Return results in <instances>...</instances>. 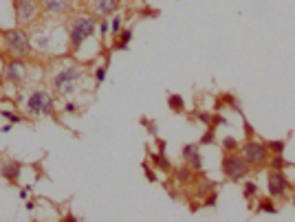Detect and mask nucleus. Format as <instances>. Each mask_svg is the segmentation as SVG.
I'll return each instance as SVG.
<instances>
[{
  "instance_id": "nucleus-36",
  "label": "nucleus",
  "mask_w": 295,
  "mask_h": 222,
  "mask_svg": "<svg viewBox=\"0 0 295 222\" xmlns=\"http://www.w3.org/2000/svg\"><path fill=\"white\" fill-rule=\"evenodd\" d=\"M62 220H64V222H82V220L77 218V215H75V213H71V211H68V213H66Z\"/></svg>"
},
{
  "instance_id": "nucleus-34",
  "label": "nucleus",
  "mask_w": 295,
  "mask_h": 222,
  "mask_svg": "<svg viewBox=\"0 0 295 222\" xmlns=\"http://www.w3.org/2000/svg\"><path fill=\"white\" fill-rule=\"evenodd\" d=\"M31 187L33 185H27V187H22V189H20V200H29V194H31Z\"/></svg>"
},
{
  "instance_id": "nucleus-3",
  "label": "nucleus",
  "mask_w": 295,
  "mask_h": 222,
  "mask_svg": "<svg viewBox=\"0 0 295 222\" xmlns=\"http://www.w3.org/2000/svg\"><path fill=\"white\" fill-rule=\"evenodd\" d=\"M22 110L27 119H51L55 117V95L44 86H36L22 99Z\"/></svg>"
},
{
  "instance_id": "nucleus-25",
  "label": "nucleus",
  "mask_w": 295,
  "mask_h": 222,
  "mask_svg": "<svg viewBox=\"0 0 295 222\" xmlns=\"http://www.w3.org/2000/svg\"><path fill=\"white\" fill-rule=\"evenodd\" d=\"M258 211H260V213H277V207H275L273 200H260Z\"/></svg>"
},
{
  "instance_id": "nucleus-5",
  "label": "nucleus",
  "mask_w": 295,
  "mask_h": 222,
  "mask_svg": "<svg viewBox=\"0 0 295 222\" xmlns=\"http://www.w3.org/2000/svg\"><path fill=\"white\" fill-rule=\"evenodd\" d=\"M31 71L33 64L29 57H7L0 68V81L14 88H22L31 79Z\"/></svg>"
},
{
  "instance_id": "nucleus-38",
  "label": "nucleus",
  "mask_w": 295,
  "mask_h": 222,
  "mask_svg": "<svg viewBox=\"0 0 295 222\" xmlns=\"http://www.w3.org/2000/svg\"><path fill=\"white\" fill-rule=\"evenodd\" d=\"M11 130H14V124H5L3 128H0V132H3V134H9Z\"/></svg>"
},
{
  "instance_id": "nucleus-4",
  "label": "nucleus",
  "mask_w": 295,
  "mask_h": 222,
  "mask_svg": "<svg viewBox=\"0 0 295 222\" xmlns=\"http://www.w3.org/2000/svg\"><path fill=\"white\" fill-rule=\"evenodd\" d=\"M66 29H68V51L71 53H79L82 46L95 38L97 20L90 14H75Z\"/></svg>"
},
{
  "instance_id": "nucleus-13",
  "label": "nucleus",
  "mask_w": 295,
  "mask_h": 222,
  "mask_svg": "<svg viewBox=\"0 0 295 222\" xmlns=\"http://www.w3.org/2000/svg\"><path fill=\"white\" fill-rule=\"evenodd\" d=\"M22 169H25V163L16 159H0V178H5L11 185H18Z\"/></svg>"
},
{
  "instance_id": "nucleus-23",
  "label": "nucleus",
  "mask_w": 295,
  "mask_h": 222,
  "mask_svg": "<svg viewBox=\"0 0 295 222\" xmlns=\"http://www.w3.org/2000/svg\"><path fill=\"white\" fill-rule=\"evenodd\" d=\"M284 148H286V143L284 141H280V139H277V141H267V150L271 152V154H284Z\"/></svg>"
},
{
  "instance_id": "nucleus-21",
  "label": "nucleus",
  "mask_w": 295,
  "mask_h": 222,
  "mask_svg": "<svg viewBox=\"0 0 295 222\" xmlns=\"http://www.w3.org/2000/svg\"><path fill=\"white\" fill-rule=\"evenodd\" d=\"M214 141H216V128H214V126H210V128H207V130H205V134H203V137L199 139V145H212Z\"/></svg>"
},
{
  "instance_id": "nucleus-30",
  "label": "nucleus",
  "mask_w": 295,
  "mask_h": 222,
  "mask_svg": "<svg viewBox=\"0 0 295 222\" xmlns=\"http://www.w3.org/2000/svg\"><path fill=\"white\" fill-rule=\"evenodd\" d=\"M196 119H199L201 124H205L207 128H210L212 121H214V115H212V113H205V110H203V113H196Z\"/></svg>"
},
{
  "instance_id": "nucleus-41",
  "label": "nucleus",
  "mask_w": 295,
  "mask_h": 222,
  "mask_svg": "<svg viewBox=\"0 0 295 222\" xmlns=\"http://www.w3.org/2000/svg\"><path fill=\"white\" fill-rule=\"evenodd\" d=\"M293 207H295V198H293Z\"/></svg>"
},
{
  "instance_id": "nucleus-39",
  "label": "nucleus",
  "mask_w": 295,
  "mask_h": 222,
  "mask_svg": "<svg viewBox=\"0 0 295 222\" xmlns=\"http://www.w3.org/2000/svg\"><path fill=\"white\" fill-rule=\"evenodd\" d=\"M25 207L29 209V211H33V209H36V202H33V200H27V202H25Z\"/></svg>"
},
{
  "instance_id": "nucleus-20",
  "label": "nucleus",
  "mask_w": 295,
  "mask_h": 222,
  "mask_svg": "<svg viewBox=\"0 0 295 222\" xmlns=\"http://www.w3.org/2000/svg\"><path fill=\"white\" fill-rule=\"evenodd\" d=\"M196 152H201V145H199V143H187V145H183V150H181V159H183V163H187V161L196 154Z\"/></svg>"
},
{
  "instance_id": "nucleus-42",
  "label": "nucleus",
  "mask_w": 295,
  "mask_h": 222,
  "mask_svg": "<svg viewBox=\"0 0 295 222\" xmlns=\"http://www.w3.org/2000/svg\"><path fill=\"white\" fill-rule=\"evenodd\" d=\"M0 101H3V99H0Z\"/></svg>"
},
{
  "instance_id": "nucleus-37",
  "label": "nucleus",
  "mask_w": 295,
  "mask_h": 222,
  "mask_svg": "<svg viewBox=\"0 0 295 222\" xmlns=\"http://www.w3.org/2000/svg\"><path fill=\"white\" fill-rule=\"evenodd\" d=\"M245 132H247V139H253V128L247 119H245Z\"/></svg>"
},
{
  "instance_id": "nucleus-24",
  "label": "nucleus",
  "mask_w": 295,
  "mask_h": 222,
  "mask_svg": "<svg viewBox=\"0 0 295 222\" xmlns=\"http://www.w3.org/2000/svg\"><path fill=\"white\" fill-rule=\"evenodd\" d=\"M187 165L192 167L196 174H199V172H203V154H201V152H196V154L192 156V159L187 161Z\"/></svg>"
},
{
  "instance_id": "nucleus-40",
  "label": "nucleus",
  "mask_w": 295,
  "mask_h": 222,
  "mask_svg": "<svg viewBox=\"0 0 295 222\" xmlns=\"http://www.w3.org/2000/svg\"><path fill=\"white\" fill-rule=\"evenodd\" d=\"M55 222H64V220H55Z\"/></svg>"
},
{
  "instance_id": "nucleus-35",
  "label": "nucleus",
  "mask_w": 295,
  "mask_h": 222,
  "mask_svg": "<svg viewBox=\"0 0 295 222\" xmlns=\"http://www.w3.org/2000/svg\"><path fill=\"white\" fill-rule=\"evenodd\" d=\"M157 148H159V152H161V154H165V148H167V141H163V139H159V137H157Z\"/></svg>"
},
{
  "instance_id": "nucleus-9",
  "label": "nucleus",
  "mask_w": 295,
  "mask_h": 222,
  "mask_svg": "<svg viewBox=\"0 0 295 222\" xmlns=\"http://www.w3.org/2000/svg\"><path fill=\"white\" fill-rule=\"evenodd\" d=\"M240 152H242V159L249 163L251 167L267 163V156H269L267 143H260L256 139H247V141L240 145Z\"/></svg>"
},
{
  "instance_id": "nucleus-31",
  "label": "nucleus",
  "mask_w": 295,
  "mask_h": 222,
  "mask_svg": "<svg viewBox=\"0 0 295 222\" xmlns=\"http://www.w3.org/2000/svg\"><path fill=\"white\" fill-rule=\"evenodd\" d=\"M143 174H146V178L150 180V183H157V174H154L152 165H148V163H143Z\"/></svg>"
},
{
  "instance_id": "nucleus-19",
  "label": "nucleus",
  "mask_w": 295,
  "mask_h": 222,
  "mask_svg": "<svg viewBox=\"0 0 295 222\" xmlns=\"http://www.w3.org/2000/svg\"><path fill=\"white\" fill-rule=\"evenodd\" d=\"M106 73H108V62H104L102 66H95V71H92V81H95V88L106 81Z\"/></svg>"
},
{
  "instance_id": "nucleus-12",
  "label": "nucleus",
  "mask_w": 295,
  "mask_h": 222,
  "mask_svg": "<svg viewBox=\"0 0 295 222\" xmlns=\"http://www.w3.org/2000/svg\"><path fill=\"white\" fill-rule=\"evenodd\" d=\"M267 189H269L271 198H282L288 189H291V183H288V178L284 176V172L271 169L269 176H267Z\"/></svg>"
},
{
  "instance_id": "nucleus-33",
  "label": "nucleus",
  "mask_w": 295,
  "mask_h": 222,
  "mask_svg": "<svg viewBox=\"0 0 295 222\" xmlns=\"http://www.w3.org/2000/svg\"><path fill=\"white\" fill-rule=\"evenodd\" d=\"M216 202H218V194H214L212 191V194L207 196V200L203 202V207H216Z\"/></svg>"
},
{
  "instance_id": "nucleus-11",
  "label": "nucleus",
  "mask_w": 295,
  "mask_h": 222,
  "mask_svg": "<svg viewBox=\"0 0 295 222\" xmlns=\"http://www.w3.org/2000/svg\"><path fill=\"white\" fill-rule=\"evenodd\" d=\"M90 16L97 18H111L121 9V0H86Z\"/></svg>"
},
{
  "instance_id": "nucleus-8",
  "label": "nucleus",
  "mask_w": 295,
  "mask_h": 222,
  "mask_svg": "<svg viewBox=\"0 0 295 222\" xmlns=\"http://www.w3.org/2000/svg\"><path fill=\"white\" fill-rule=\"evenodd\" d=\"M40 14H42V3L40 0H14V16L18 27H29L33 25Z\"/></svg>"
},
{
  "instance_id": "nucleus-14",
  "label": "nucleus",
  "mask_w": 295,
  "mask_h": 222,
  "mask_svg": "<svg viewBox=\"0 0 295 222\" xmlns=\"http://www.w3.org/2000/svg\"><path fill=\"white\" fill-rule=\"evenodd\" d=\"M150 161H152V165L161 169V172H165V174H172L174 172V167H172V161L167 159L165 154H161V152H154V154H150Z\"/></svg>"
},
{
  "instance_id": "nucleus-32",
  "label": "nucleus",
  "mask_w": 295,
  "mask_h": 222,
  "mask_svg": "<svg viewBox=\"0 0 295 222\" xmlns=\"http://www.w3.org/2000/svg\"><path fill=\"white\" fill-rule=\"evenodd\" d=\"M77 110H79V106H77L75 101H66V103H64V113H66V115H75Z\"/></svg>"
},
{
  "instance_id": "nucleus-18",
  "label": "nucleus",
  "mask_w": 295,
  "mask_h": 222,
  "mask_svg": "<svg viewBox=\"0 0 295 222\" xmlns=\"http://www.w3.org/2000/svg\"><path fill=\"white\" fill-rule=\"evenodd\" d=\"M0 117H3V119L7 121V124H14V126H16V124H22V121L27 119L25 115H18L16 110H7V108L0 110Z\"/></svg>"
},
{
  "instance_id": "nucleus-29",
  "label": "nucleus",
  "mask_w": 295,
  "mask_h": 222,
  "mask_svg": "<svg viewBox=\"0 0 295 222\" xmlns=\"http://www.w3.org/2000/svg\"><path fill=\"white\" fill-rule=\"evenodd\" d=\"M97 31L102 33V38H106L108 33H111V20H108V18H102L100 22H97Z\"/></svg>"
},
{
  "instance_id": "nucleus-16",
  "label": "nucleus",
  "mask_w": 295,
  "mask_h": 222,
  "mask_svg": "<svg viewBox=\"0 0 295 222\" xmlns=\"http://www.w3.org/2000/svg\"><path fill=\"white\" fill-rule=\"evenodd\" d=\"M194 169L187 165V163H185V165H181L174 172V176H176V183L178 185H189V183H194Z\"/></svg>"
},
{
  "instance_id": "nucleus-28",
  "label": "nucleus",
  "mask_w": 295,
  "mask_h": 222,
  "mask_svg": "<svg viewBox=\"0 0 295 222\" xmlns=\"http://www.w3.org/2000/svg\"><path fill=\"white\" fill-rule=\"evenodd\" d=\"M223 148H225V152H236V150L240 148V143L236 141L234 137H225L223 139Z\"/></svg>"
},
{
  "instance_id": "nucleus-22",
  "label": "nucleus",
  "mask_w": 295,
  "mask_h": 222,
  "mask_svg": "<svg viewBox=\"0 0 295 222\" xmlns=\"http://www.w3.org/2000/svg\"><path fill=\"white\" fill-rule=\"evenodd\" d=\"M121 31H124V20H121L119 14H115L113 20H111V33H113V38H117Z\"/></svg>"
},
{
  "instance_id": "nucleus-15",
  "label": "nucleus",
  "mask_w": 295,
  "mask_h": 222,
  "mask_svg": "<svg viewBox=\"0 0 295 222\" xmlns=\"http://www.w3.org/2000/svg\"><path fill=\"white\" fill-rule=\"evenodd\" d=\"M132 29H124V31L119 33L117 38H115V42H113V51H126L130 46V42H132Z\"/></svg>"
},
{
  "instance_id": "nucleus-6",
  "label": "nucleus",
  "mask_w": 295,
  "mask_h": 222,
  "mask_svg": "<svg viewBox=\"0 0 295 222\" xmlns=\"http://www.w3.org/2000/svg\"><path fill=\"white\" fill-rule=\"evenodd\" d=\"M3 38V49L9 57H31L33 51V42H31V33L22 27H14V29H5L0 31Z\"/></svg>"
},
{
  "instance_id": "nucleus-2",
  "label": "nucleus",
  "mask_w": 295,
  "mask_h": 222,
  "mask_svg": "<svg viewBox=\"0 0 295 222\" xmlns=\"http://www.w3.org/2000/svg\"><path fill=\"white\" fill-rule=\"evenodd\" d=\"M86 84H88V75L79 62H66L60 64L53 73H51V92L55 97L68 99L79 95Z\"/></svg>"
},
{
  "instance_id": "nucleus-7",
  "label": "nucleus",
  "mask_w": 295,
  "mask_h": 222,
  "mask_svg": "<svg viewBox=\"0 0 295 222\" xmlns=\"http://www.w3.org/2000/svg\"><path fill=\"white\" fill-rule=\"evenodd\" d=\"M221 169H223V176L227 180H231V183H238V180H242L247 174L251 172V165L242 159V154H236V152H225Z\"/></svg>"
},
{
  "instance_id": "nucleus-26",
  "label": "nucleus",
  "mask_w": 295,
  "mask_h": 222,
  "mask_svg": "<svg viewBox=\"0 0 295 222\" xmlns=\"http://www.w3.org/2000/svg\"><path fill=\"white\" fill-rule=\"evenodd\" d=\"M242 194H245V198H253L258 194V185L253 183V180H247V183L242 185Z\"/></svg>"
},
{
  "instance_id": "nucleus-1",
  "label": "nucleus",
  "mask_w": 295,
  "mask_h": 222,
  "mask_svg": "<svg viewBox=\"0 0 295 222\" xmlns=\"http://www.w3.org/2000/svg\"><path fill=\"white\" fill-rule=\"evenodd\" d=\"M31 42L33 51H38L40 55L55 57L60 53L68 51V29L60 27L57 22H38L33 25L31 31Z\"/></svg>"
},
{
  "instance_id": "nucleus-10",
  "label": "nucleus",
  "mask_w": 295,
  "mask_h": 222,
  "mask_svg": "<svg viewBox=\"0 0 295 222\" xmlns=\"http://www.w3.org/2000/svg\"><path fill=\"white\" fill-rule=\"evenodd\" d=\"M40 3H42V16L46 18H64L75 9V0H40Z\"/></svg>"
},
{
  "instance_id": "nucleus-17",
  "label": "nucleus",
  "mask_w": 295,
  "mask_h": 222,
  "mask_svg": "<svg viewBox=\"0 0 295 222\" xmlns=\"http://www.w3.org/2000/svg\"><path fill=\"white\" fill-rule=\"evenodd\" d=\"M167 106H170L172 113H185V99L183 95H176V92H172L170 97H167Z\"/></svg>"
},
{
  "instance_id": "nucleus-27",
  "label": "nucleus",
  "mask_w": 295,
  "mask_h": 222,
  "mask_svg": "<svg viewBox=\"0 0 295 222\" xmlns=\"http://www.w3.org/2000/svg\"><path fill=\"white\" fill-rule=\"evenodd\" d=\"M286 165H291V163H286L284 159H282V154H275L273 159H271V169H275V172H282Z\"/></svg>"
}]
</instances>
